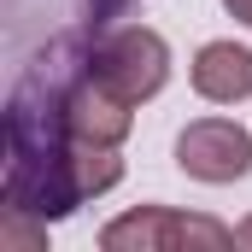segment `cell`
Returning <instances> with one entry per match:
<instances>
[{
    "instance_id": "cell-9",
    "label": "cell",
    "mask_w": 252,
    "mask_h": 252,
    "mask_svg": "<svg viewBox=\"0 0 252 252\" xmlns=\"http://www.w3.org/2000/svg\"><path fill=\"white\" fill-rule=\"evenodd\" d=\"M118 6H129V0H94V12H118Z\"/></svg>"
},
{
    "instance_id": "cell-5",
    "label": "cell",
    "mask_w": 252,
    "mask_h": 252,
    "mask_svg": "<svg viewBox=\"0 0 252 252\" xmlns=\"http://www.w3.org/2000/svg\"><path fill=\"white\" fill-rule=\"evenodd\" d=\"M59 112H64V129L88 147H118L129 135V100H118L106 82H94L88 64L70 88H59Z\"/></svg>"
},
{
    "instance_id": "cell-4",
    "label": "cell",
    "mask_w": 252,
    "mask_h": 252,
    "mask_svg": "<svg viewBox=\"0 0 252 252\" xmlns=\"http://www.w3.org/2000/svg\"><path fill=\"white\" fill-rule=\"evenodd\" d=\"M176 164L199 182H235L252 170V135L235 118H199L176 141Z\"/></svg>"
},
{
    "instance_id": "cell-1",
    "label": "cell",
    "mask_w": 252,
    "mask_h": 252,
    "mask_svg": "<svg viewBox=\"0 0 252 252\" xmlns=\"http://www.w3.org/2000/svg\"><path fill=\"white\" fill-rule=\"evenodd\" d=\"M124 176L112 147H88L64 129L59 94L18 88L6 112V205H24L30 217H64L88 193H106Z\"/></svg>"
},
{
    "instance_id": "cell-7",
    "label": "cell",
    "mask_w": 252,
    "mask_h": 252,
    "mask_svg": "<svg viewBox=\"0 0 252 252\" xmlns=\"http://www.w3.org/2000/svg\"><path fill=\"white\" fill-rule=\"evenodd\" d=\"M223 6H229V12H235L241 24H252V0H223Z\"/></svg>"
},
{
    "instance_id": "cell-8",
    "label": "cell",
    "mask_w": 252,
    "mask_h": 252,
    "mask_svg": "<svg viewBox=\"0 0 252 252\" xmlns=\"http://www.w3.org/2000/svg\"><path fill=\"white\" fill-rule=\"evenodd\" d=\"M235 247H252V217L241 223V229H235Z\"/></svg>"
},
{
    "instance_id": "cell-3",
    "label": "cell",
    "mask_w": 252,
    "mask_h": 252,
    "mask_svg": "<svg viewBox=\"0 0 252 252\" xmlns=\"http://www.w3.org/2000/svg\"><path fill=\"white\" fill-rule=\"evenodd\" d=\"M106 252H170V247H235V229L188 217V211H164V205H141L118 223H106L100 235Z\"/></svg>"
},
{
    "instance_id": "cell-6",
    "label": "cell",
    "mask_w": 252,
    "mask_h": 252,
    "mask_svg": "<svg viewBox=\"0 0 252 252\" xmlns=\"http://www.w3.org/2000/svg\"><path fill=\"white\" fill-rule=\"evenodd\" d=\"M193 88H199L205 100H217V106L247 100V94H252V53L235 47V41L199 47V59H193Z\"/></svg>"
},
{
    "instance_id": "cell-2",
    "label": "cell",
    "mask_w": 252,
    "mask_h": 252,
    "mask_svg": "<svg viewBox=\"0 0 252 252\" xmlns=\"http://www.w3.org/2000/svg\"><path fill=\"white\" fill-rule=\"evenodd\" d=\"M88 76L106 82L118 100L141 106V100H153V94L164 88V76H170V53H164V41H158L153 30L124 24V30H112V35L94 41V53H88Z\"/></svg>"
}]
</instances>
